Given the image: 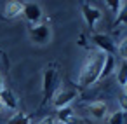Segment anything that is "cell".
<instances>
[{
    "instance_id": "19",
    "label": "cell",
    "mask_w": 127,
    "mask_h": 124,
    "mask_svg": "<svg viewBox=\"0 0 127 124\" xmlns=\"http://www.w3.org/2000/svg\"><path fill=\"white\" fill-rule=\"evenodd\" d=\"M106 5H108L110 9H113V12L117 14L118 9H120V5H122V2H118V0H106Z\"/></svg>"
},
{
    "instance_id": "6",
    "label": "cell",
    "mask_w": 127,
    "mask_h": 124,
    "mask_svg": "<svg viewBox=\"0 0 127 124\" xmlns=\"http://www.w3.org/2000/svg\"><path fill=\"white\" fill-rule=\"evenodd\" d=\"M92 42H94L96 47H97L101 53H104V54H113V53L117 51L113 40H111L108 35H104V33H94V35H92Z\"/></svg>"
},
{
    "instance_id": "17",
    "label": "cell",
    "mask_w": 127,
    "mask_h": 124,
    "mask_svg": "<svg viewBox=\"0 0 127 124\" xmlns=\"http://www.w3.org/2000/svg\"><path fill=\"white\" fill-rule=\"evenodd\" d=\"M117 53H118V56H120L124 61H127V39H124V40L118 44V47H117Z\"/></svg>"
},
{
    "instance_id": "18",
    "label": "cell",
    "mask_w": 127,
    "mask_h": 124,
    "mask_svg": "<svg viewBox=\"0 0 127 124\" xmlns=\"http://www.w3.org/2000/svg\"><path fill=\"white\" fill-rule=\"evenodd\" d=\"M118 105H120V112H127V94L122 93L118 96Z\"/></svg>"
},
{
    "instance_id": "2",
    "label": "cell",
    "mask_w": 127,
    "mask_h": 124,
    "mask_svg": "<svg viewBox=\"0 0 127 124\" xmlns=\"http://www.w3.org/2000/svg\"><path fill=\"white\" fill-rule=\"evenodd\" d=\"M58 86H59V75L58 72L52 68V66H47L44 70V75H42V91H44V103L51 101L52 96L56 94L58 91Z\"/></svg>"
},
{
    "instance_id": "12",
    "label": "cell",
    "mask_w": 127,
    "mask_h": 124,
    "mask_svg": "<svg viewBox=\"0 0 127 124\" xmlns=\"http://www.w3.org/2000/svg\"><path fill=\"white\" fill-rule=\"evenodd\" d=\"M117 68V61H115V56L113 54H106V58H104V65H103V70H101V77L99 79H104V77H108L113 70Z\"/></svg>"
},
{
    "instance_id": "22",
    "label": "cell",
    "mask_w": 127,
    "mask_h": 124,
    "mask_svg": "<svg viewBox=\"0 0 127 124\" xmlns=\"http://www.w3.org/2000/svg\"><path fill=\"white\" fill-rule=\"evenodd\" d=\"M124 93H125V94H127V84H125V86H124Z\"/></svg>"
},
{
    "instance_id": "23",
    "label": "cell",
    "mask_w": 127,
    "mask_h": 124,
    "mask_svg": "<svg viewBox=\"0 0 127 124\" xmlns=\"http://www.w3.org/2000/svg\"><path fill=\"white\" fill-rule=\"evenodd\" d=\"M2 108H4V105H2V101H0V110H2Z\"/></svg>"
},
{
    "instance_id": "24",
    "label": "cell",
    "mask_w": 127,
    "mask_h": 124,
    "mask_svg": "<svg viewBox=\"0 0 127 124\" xmlns=\"http://www.w3.org/2000/svg\"><path fill=\"white\" fill-rule=\"evenodd\" d=\"M58 124H61V122H58Z\"/></svg>"
},
{
    "instance_id": "1",
    "label": "cell",
    "mask_w": 127,
    "mask_h": 124,
    "mask_svg": "<svg viewBox=\"0 0 127 124\" xmlns=\"http://www.w3.org/2000/svg\"><path fill=\"white\" fill-rule=\"evenodd\" d=\"M104 58H106V54L101 53V51L91 53L87 56V60L82 65V70L78 73V84L82 87H87V86L94 84L96 80H99L101 70H103V65H104Z\"/></svg>"
},
{
    "instance_id": "5",
    "label": "cell",
    "mask_w": 127,
    "mask_h": 124,
    "mask_svg": "<svg viewBox=\"0 0 127 124\" xmlns=\"http://www.w3.org/2000/svg\"><path fill=\"white\" fill-rule=\"evenodd\" d=\"M42 14H44V12H42V7H40L38 4H35V2H28V4L23 5V16H25V19H26L30 25L40 23Z\"/></svg>"
},
{
    "instance_id": "9",
    "label": "cell",
    "mask_w": 127,
    "mask_h": 124,
    "mask_svg": "<svg viewBox=\"0 0 127 124\" xmlns=\"http://www.w3.org/2000/svg\"><path fill=\"white\" fill-rule=\"evenodd\" d=\"M87 112L94 117V119H103L108 112V105L104 101H92L87 105Z\"/></svg>"
},
{
    "instance_id": "3",
    "label": "cell",
    "mask_w": 127,
    "mask_h": 124,
    "mask_svg": "<svg viewBox=\"0 0 127 124\" xmlns=\"http://www.w3.org/2000/svg\"><path fill=\"white\" fill-rule=\"evenodd\" d=\"M77 94H78V91H77V87H71V86H68V87H63V89H58L56 91V94L52 96V105L58 108V110H63V108H68V105L77 98Z\"/></svg>"
},
{
    "instance_id": "15",
    "label": "cell",
    "mask_w": 127,
    "mask_h": 124,
    "mask_svg": "<svg viewBox=\"0 0 127 124\" xmlns=\"http://www.w3.org/2000/svg\"><path fill=\"white\" fill-rule=\"evenodd\" d=\"M7 124H30V117H28L26 114H23V112H16V114L7 121Z\"/></svg>"
},
{
    "instance_id": "20",
    "label": "cell",
    "mask_w": 127,
    "mask_h": 124,
    "mask_svg": "<svg viewBox=\"0 0 127 124\" xmlns=\"http://www.w3.org/2000/svg\"><path fill=\"white\" fill-rule=\"evenodd\" d=\"M38 124H56V117H52V115H49V117H44Z\"/></svg>"
},
{
    "instance_id": "21",
    "label": "cell",
    "mask_w": 127,
    "mask_h": 124,
    "mask_svg": "<svg viewBox=\"0 0 127 124\" xmlns=\"http://www.w3.org/2000/svg\"><path fill=\"white\" fill-rule=\"evenodd\" d=\"M4 91V77H2V73H0V93Z\"/></svg>"
},
{
    "instance_id": "11",
    "label": "cell",
    "mask_w": 127,
    "mask_h": 124,
    "mask_svg": "<svg viewBox=\"0 0 127 124\" xmlns=\"http://www.w3.org/2000/svg\"><path fill=\"white\" fill-rule=\"evenodd\" d=\"M23 5H25V4L18 2V0H11V2H7L5 7H4V14H5L7 18L21 16V14H23Z\"/></svg>"
},
{
    "instance_id": "7",
    "label": "cell",
    "mask_w": 127,
    "mask_h": 124,
    "mask_svg": "<svg viewBox=\"0 0 127 124\" xmlns=\"http://www.w3.org/2000/svg\"><path fill=\"white\" fill-rule=\"evenodd\" d=\"M82 16L89 28H96V23L101 19V11L91 4H82Z\"/></svg>"
},
{
    "instance_id": "16",
    "label": "cell",
    "mask_w": 127,
    "mask_h": 124,
    "mask_svg": "<svg viewBox=\"0 0 127 124\" xmlns=\"http://www.w3.org/2000/svg\"><path fill=\"white\" fill-rule=\"evenodd\" d=\"M124 119H125V114L118 110V112H113V114L110 115L108 122H110V124H124Z\"/></svg>"
},
{
    "instance_id": "13",
    "label": "cell",
    "mask_w": 127,
    "mask_h": 124,
    "mask_svg": "<svg viewBox=\"0 0 127 124\" xmlns=\"http://www.w3.org/2000/svg\"><path fill=\"white\" fill-rule=\"evenodd\" d=\"M115 25H127V2H122L115 18Z\"/></svg>"
},
{
    "instance_id": "4",
    "label": "cell",
    "mask_w": 127,
    "mask_h": 124,
    "mask_svg": "<svg viewBox=\"0 0 127 124\" xmlns=\"http://www.w3.org/2000/svg\"><path fill=\"white\" fill-rule=\"evenodd\" d=\"M28 35L35 44H47L51 40V28L45 23H37V25H30L28 28Z\"/></svg>"
},
{
    "instance_id": "10",
    "label": "cell",
    "mask_w": 127,
    "mask_h": 124,
    "mask_svg": "<svg viewBox=\"0 0 127 124\" xmlns=\"http://www.w3.org/2000/svg\"><path fill=\"white\" fill-rule=\"evenodd\" d=\"M0 101H2V105H4L5 108H9V110H14V108L18 107V98H16V94H14L11 89H5V87H4L2 93H0Z\"/></svg>"
},
{
    "instance_id": "14",
    "label": "cell",
    "mask_w": 127,
    "mask_h": 124,
    "mask_svg": "<svg viewBox=\"0 0 127 124\" xmlns=\"http://www.w3.org/2000/svg\"><path fill=\"white\" fill-rule=\"evenodd\" d=\"M117 80H118V84H122V86L127 84V61H122V63H120V66H118V70H117Z\"/></svg>"
},
{
    "instance_id": "8",
    "label": "cell",
    "mask_w": 127,
    "mask_h": 124,
    "mask_svg": "<svg viewBox=\"0 0 127 124\" xmlns=\"http://www.w3.org/2000/svg\"><path fill=\"white\" fill-rule=\"evenodd\" d=\"M58 122H61V124H82V119L71 108H63V110H58Z\"/></svg>"
}]
</instances>
